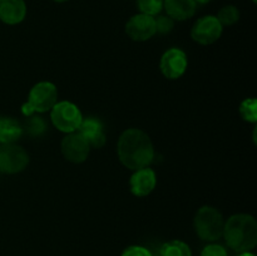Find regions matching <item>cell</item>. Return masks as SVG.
I'll list each match as a JSON object with an SVG mask.
<instances>
[{
    "label": "cell",
    "mask_w": 257,
    "mask_h": 256,
    "mask_svg": "<svg viewBox=\"0 0 257 256\" xmlns=\"http://www.w3.org/2000/svg\"><path fill=\"white\" fill-rule=\"evenodd\" d=\"M78 132L82 133L87 138L90 147L102 148L105 145V133L102 123L97 118H87L80 123Z\"/></svg>",
    "instance_id": "obj_13"
},
{
    "label": "cell",
    "mask_w": 257,
    "mask_h": 256,
    "mask_svg": "<svg viewBox=\"0 0 257 256\" xmlns=\"http://www.w3.org/2000/svg\"><path fill=\"white\" fill-rule=\"evenodd\" d=\"M163 7L171 19L186 20L195 15L197 4L195 0H165Z\"/></svg>",
    "instance_id": "obj_14"
},
{
    "label": "cell",
    "mask_w": 257,
    "mask_h": 256,
    "mask_svg": "<svg viewBox=\"0 0 257 256\" xmlns=\"http://www.w3.org/2000/svg\"><path fill=\"white\" fill-rule=\"evenodd\" d=\"M53 2H55V3H64V2H67V0H53Z\"/></svg>",
    "instance_id": "obj_26"
},
{
    "label": "cell",
    "mask_w": 257,
    "mask_h": 256,
    "mask_svg": "<svg viewBox=\"0 0 257 256\" xmlns=\"http://www.w3.org/2000/svg\"><path fill=\"white\" fill-rule=\"evenodd\" d=\"M161 256H192L190 246L181 240H172L163 243L160 248Z\"/></svg>",
    "instance_id": "obj_16"
},
{
    "label": "cell",
    "mask_w": 257,
    "mask_h": 256,
    "mask_svg": "<svg viewBox=\"0 0 257 256\" xmlns=\"http://www.w3.org/2000/svg\"><path fill=\"white\" fill-rule=\"evenodd\" d=\"M60 148L65 160L73 163H82L89 156L90 145L82 133L75 131L67 133V136L63 138Z\"/></svg>",
    "instance_id": "obj_7"
},
{
    "label": "cell",
    "mask_w": 257,
    "mask_h": 256,
    "mask_svg": "<svg viewBox=\"0 0 257 256\" xmlns=\"http://www.w3.org/2000/svg\"><path fill=\"white\" fill-rule=\"evenodd\" d=\"M222 29L223 27L217 18L213 15H207L195 23L191 30V37L198 44L210 45L220 39Z\"/></svg>",
    "instance_id": "obj_8"
},
{
    "label": "cell",
    "mask_w": 257,
    "mask_h": 256,
    "mask_svg": "<svg viewBox=\"0 0 257 256\" xmlns=\"http://www.w3.org/2000/svg\"><path fill=\"white\" fill-rule=\"evenodd\" d=\"M141 13L150 17L160 14L163 8V0H137Z\"/></svg>",
    "instance_id": "obj_19"
},
{
    "label": "cell",
    "mask_w": 257,
    "mask_h": 256,
    "mask_svg": "<svg viewBox=\"0 0 257 256\" xmlns=\"http://www.w3.org/2000/svg\"><path fill=\"white\" fill-rule=\"evenodd\" d=\"M156 185H157V176L150 167L135 171L130 180L131 192L137 197H146L150 195L155 190Z\"/></svg>",
    "instance_id": "obj_11"
},
{
    "label": "cell",
    "mask_w": 257,
    "mask_h": 256,
    "mask_svg": "<svg viewBox=\"0 0 257 256\" xmlns=\"http://www.w3.org/2000/svg\"><path fill=\"white\" fill-rule=\"evenodd\" d=\"M27 15L24 0H0V20L8 25L19 24Z\"/></svg>",
    "instance_id": "obj_12"
},
{
    "label": "cell",
    "mask_w": 257,
    "mask_h": 256,
    "mask_svg": "<svg viewBox=\"0 0 257 256\" xmlns=\"http://www.w3.org/2000/svg\"><path fill=\"white\" fill-rule=\"evenodd\" d=\"M187 55L183 50L178 48H171L163 53L160 62V68L162 74L167 79H177L185 74L187 69Z\"/></svg>",
    "instance_id": "obj_9"
},
{
    "label": "cell",
    "mask_w": 257,
    "mask_h": 256,
    "mask_svg": "<svg viewBox=\"0 0 257 256\" xmlns=\"http://www.w3.org/2000/svg\"><path fill=\"white\" fill-rule=\"evenodd\" d=\"M196 3H201V4H206V3H210L211 0H195Z\"/></svg>",
    "instance_id": "obj_25"
},
{
    "label": "cell",
    "mask_w": 257,
    "mask_h": 256,
    "mask_svg": "<svg viewBox=\"0 0 257 256\" xmlns=\"http://www.w3.org/2000/svg\"><path fill=\"white\" fill-rule=\"evenodd\" d=\"M47 125H45V122L40 117L32 118V119L28 122V132L33 136H39L42 135L45 131Z\"/></svg>",
    "instance_id": "obj_21"
},
{
    "label": "cell",
    "mask_w": 257,
    "mask_h": 256,
    "mask_svg": "<svg viewBox=\"0 0 257 256\" xmlns=\"http://www.w3.org/2000/svg\"><path fill=\"white\" fill-rule=\"evenodd\" d=\"M253 3H256V0H253Z\"/></svg>",
    "instance_id": "obj_28"
},
{
    "label": "cell",
    "mask_w": 257,
    "mask_h": 256,
    "mask_svg": "<svg viewBox=\"0 0 257 256\" xmlns=\"http://www.w3.org/2000/svg\"><path fill=\"white\" fill-rule=\"evenodd\" d=\"M240 115L242 119L250 123L257 122V100L256 98H247L240 104Z\"/></svg>",
    "instance_id": "obj_17"
},
{
    "label": "cell",
    "mask_w": 257,
    "mask_h": 256,
    "mask_svg": "<svg viewBox=\"0 0 257 256\" xmlns=\"http://www.w3.org/2000/svg\"><path fill=\"white\" fill-rule=\"evenodd\" d=\"M58 102V89L52 82H39L30 89L27 103L22 107L24 115L44 113L52 109Z\"/></svg>",
    "instance_id": "obj_4"
},
{
    "label": "cell",
    "mask_w": 257,
    "mask_h": 256,
    "mask_svg": "<svg viewBox=\"0 0 257 256\" xmlns=\"http://www.w3.org/2000/svg\"><path fill=\"white\" fill-rule=\"evenodd\" d=\"M50 118L54 124L60 132L72 133L78 131L80 123L83 120L82 112L79 108L72 102H57L54 107L50 109Z\"/></svg>",
    "instance_id": "obj_5"
},
{
    "label": "cell",
    "mask_w": 257,
    "mask_h": 256,
    "mask_svg": "<svg viewBox=\"0 0 257 256\" xmlns=\"http://www.w3.org/2000/svg\"><path fill=\"white\" fill-rule=\"evenodd\" d=\"M218 19V22L221 23V25H227V27H230V25H233L235 23L238 22V19H240V12H238V9L236 7H233V5H227V7H223L222 9L218 12L217 17H216Z\"/></svg>",
    "instance_id": "obj_18"
},
{
    "label": "cell",
    "mask_w": 257,
    "mask_h": 256,
    "mask_svg": "<svg viewBox=\"0 0 257 256\" xmlns=\"http://www.w3.org/2000/svg\"><path fill=\"white\" fill-rule=\"evenodd\" d=\"M122 256H152V252L143 246H130L122 252Z\"/></svg>",
    "instance_id": "obj_23"
},
{
    "label": "cell",
    "mask_w": 257,
    "mask_h": 256,
    "mask_svg": "<svg viewBox=\"0 0 257 256\" xmlns=\"http://www.w3.org/2000/svg\"><path fill=\"white\" fill-rule=\"evenodd\" d=\"M125 33L135 42H146L157 33L155 17L146 14L133 15L125 24Z\"/></svg>",
    "instance_id": "obj_10"
},
{
    "label": "cell",
    "mask_w": 257,
    "mask_h": 256,
    "mask_svg": "<svg viewBox=\"0 0 257 256\" xmlns=\"http://www.w3.org/2000/svg\"><path fill=\"white\" fill-rule=\"evenodd\" d=\"M238 256H255L253 253H251L250 251H246V252H240V255Z\"/></svg>",
    "instance_id": "obj_24"
},
{
    "label": "cell",
    "mask_w": 257,
    "mask_h": 256,
    "mask_svg": "<svg viewBox=\"0 0 257 256\" xmlns=\"http://www.w3.org/2000/svg\"><path fill=\"white\" fill-rule=\"evenodd\" d=\"M193 226L198 237L203 241H216L222 236L225 221L217 208L202 206L196 213Z\"/></svg>",
    "instance_id": "obj_3"
},
{
    "label": "cell",
    "mask_w": 257,
    "mask_h": 256,
    "mask_svg": "<svg viewBox=\"0 0 257 256\" xmlns=\"http://www.w3.org/2000/svg\"><path fill=\"white\" fill-rule=\"evenodd\" d=\"M117 153L122 165L133 171L148 167L155 158L152 141L140 128H130L119 136Z\"/></svg>",
    "instance_id": "obj_1"
},
{
    "label": "cell",
    "mask_w": 257,
    "mask_h": 256,
    "mask_svg": "<svg viewBox=\"0 0 257 256\" xmlns=\"http://www.w3.org/2000/svg\"><path fill=\"white\" fill-rule=\"evenodd\" d=\"M173 29V19L168 15H161L156 19V30L161 34H167Z\"/></svg>",
    "instance_id": "obj_20"
},
{
    "label": "cell",
    "mask_w": 257,
    "mask_h": 256,
    "mask_svg": "<svg viewBox=\"0 0 257 256\" xmlns=\"http://www.w3.org/2000/svg\"><path fill=\"white\" fill-rule=\"evenodd\" d=\"M201 256H228L227 251L223 246L217 245V243H212V245H207L201 252Z\"/></svg>",
    "instance_id": "obj_22"
},
{
    "label": "cell",
    "mask_w": 257,
    "mask_h": 256,
    "mask_svg": "<svg viewBox=\"0 0 257 256\" xmlns=\"http://www.w3.org/2000/svg\"><path fill=\"white\" fill-rule=\"evenodd\" d=\"M29 163V155L27 151L15 143L0 145V172L14 175L25 170Z\"/></svg>",
    "instance_id": "obj_6"
},
{
    "label": "cell",
    "mask_w": 257,
    "mask_h": 256,
    "mask_svg": "<svg viewBox=\"0 0 257 256\" xmlns=\"http://www.w3.org/2000/svg\"><path fill=\"white\" fill-rule=\"evenodd\" d=\"M222 236L230 248L236 252L252 250L257 243V221L248 213L232 215L223 226Z\"/></svg>",
    "instance_id": "obj_2"
},
{
    "label": "cell",
    "mask_w": 257,
    "mask_h": 256,
    "mask_svg": "<svg viewBox=\"0 0 257 256\" xmlns=\"http://www.w3.org/2000/svg\"><path fill=\"white\" fill-rule=\"evenodd\" d=\"M23 135V127L13 118H0V143H14Z\"/></svg>",
    "instance_id": "obj_15"
},
{
    "label": "cell",
    "mask_w": 257,
    "mask_h": 256,
    "mask_svg": "<svg viewBox=\"0 0 257 256\" xmlns=\"http://www.w3.org/2000/svg\"><path fill=\"white\" fill-rule=\"evenodd\" d=\"M152 256H161L160 251H158V252H157V253H152Z\"/></svg>",
    "instance_id": "obj_27"
}]
</instances>
